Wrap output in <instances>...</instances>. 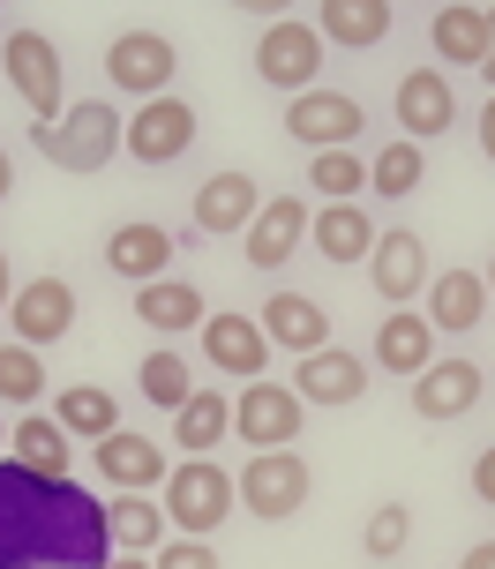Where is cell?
<instances>
[{"instance_id":"cell-1","label":"cell","mask_w":495,"mask_h":569,"mask_svg":"<svg viewBox=\"0 0 495 569\" xmlns=\"http://www.w3.org/2000/svg\"><path fill=\"white\" fill-rule=\"evenodd\" d=\"M113 532L106 502L76 480H38L0 457V569H106Z\"/></svg>"},{"instance_id":"cell-2","label":"cell","mask_w":495,"mask_h":569,"mask_svg":"<svg viewBox=\"0 0 495 569\" xmlns=\"http://www.w3.org/2000/svg\"><path fill=\"white\" fill-rule=\"evenodd\" d=\"M128 142V120H120L113 98H76L53 128H30V150H46V166L60 172H106Z\"/></svg>"},{"instance_id":"cell-3","label":"cell","mask_w":495,"mask_h":569,"mask_svg":"<svg viewBox=\"0 0 495 569\" xmlns=\"http://www.w3.org/2000/svg\"><path fill=\"white\" fill-rule=\"evenodd\" d=\"M234 502H240V487H234V472L218 465V457H188V465H174L166 472V525H174L180 540H210L226 517H234Z\"/></svg>"},{"instance_id":"cell-4","label":"cell","mask_w":495,"mask_h":569,"mask_svg":"<svg viewBox=\"0 0 495 569\" xmlns=\"http://www.w3.org/2000/svg\"><path fill=\"white\" fill-rule=\"evenodd\" d=\"M0 76H8V90L30 106V128H53V120L68 113V68H60V46L46 30H8Z\"/></svg>"},{"instance_id":"cell-5","label":"cell","mask_w":495,"mask_h":569,"mask_svg":"<svg viewBox=\"0 0 495 569\" xmlns=\"http://www.w3.org/2000/svg\"><path fill=\"white\" fill-rule=\"evenodd\" d=\"M256 76L270 90H293V98H308L323 76V30L308 16H278V23L256 38Z\"/></svg>"},{"instance_id":"cell-6","label":"cell","mask_w":495,"mask_h":569,"mask_svg":"<svg viewBox=\"0 0 495 569\" xmlns=\"http://www.w3.org/2000/svg\"><path fill=\"white\" fill-rule=\"evenodd\" d=\"M234 487H240V502H248V517H270V525H278V517L308 510L316 472H308V457H300V450H256Z\"/></svg>"},{"instance_id":"cell-7","label":"cell","mask_w":495,"mask_h":569,"mask_svg":"<svg viewBox=\"0 0 495 569\" xmlns=\"http://www.w3.org/2000/svg\"><path fill=\"white\" fill-rule=\"evenodd\" d=\"M174 68H180V46L166 30H120L106 46V83L113 90H136V98H166L174 90Z\"/></svg>"},{"instance_id":"cell-8","label":"cell","mask_w":495,"mask_h":569,"mask_svg":"<svg viewBox=\"0 0 495 569\" xmlns=\"http://www.w3.org/2000/svg\"><path fill=\"white\" fill-rule=\"evenodd\" d=\"M308 427V405L293 398V382H248L234 398V435L248 442V450H293V435Z\"/></svg>"},{"instance_id":"cell-9","label":"cell","mask_w":495,"mask_h":569,"mask_svg":"<svg viewBox=\"0 0 495 569\" xmlns=\"http://www.w3.org/2000/svg\"><path fill=\"white\" fill-rule=\"evenodd\" d=\"M368 128V106L346 98V90H308V98H286V136L308 142V150H353Z\"/></svg>"},{"instance_id":"cell-10","label":"cell","mask_w":495,"mask_h":569,"mask_svg":"<svg viewBox=\"0 0 495 569\" xmlns=\"http://www.w3.org/2000/svg\"><path fill=\"white\" fill-rule=\"evenodd\" d=\"M188 142H196V106L166 90V98H150V106L128 113V142H120V150H128L136 166H174Z\"/></svg>"},{"instance_id":"cell-11","label":"cell","mask_w":495,"mask_h":569,"mask_svg":"<svg viewBox=\"0 0 495 569\" xmlns=\"http://www.w3.org/2000/svg\"><path fill=\"white\" fill-rule=\"evenodd\" d=\"M8 330H16V345H30V352H46L53 338H68V330H76V284H68V278L16 284V300H8Z\"/></svg>"},{"instance_id":"cell-12","label":"cell","mask_w":495,"mask_h":569,"mask_svg":"<svg viewBox=\"0 0 495 569\" xmlns=\"http://www.w3.org/2000/svg\"><path fill=\"white\" fill-rule=\"evenodd\" d=\"M481 390H488V375L473 368V360H428V368L413 375V412L428 427H451L481 405Z\"/></svg>"},{"instance_id":"cell-13","label":"cell","mask_w":495,"mask_h":569,"mask_svg":"<svg viewBox=\"0 0 495 569\" xmlns=\"http://www.w3.org/2000/svg\"><path fill=\"white\" fill-rule=\"evenodd\" d=\"M368 284H376L390 308H406L413 292H428V240L413 226L376 232V256H368Z\"/></svg>"},{"instance_id":"cell-14","label":"cell","mask_w":495,"mask_h":569,"mask_svg":"<svg viewBox=\"0 0 495 569\" xmlns=\"http://www.w3.org/2000/svg\"><path fill=\"white\" fill-rule=\"evenodd\" d=\"M398 120H406V142H436L458 128V90L443 68H406L398 76Z\"/></svg>"},{"instance_id":"cell-15","label":"cell","mask_w":495,"mask_h":569,"mask_svg":"<svg viewBox=\"0 0 495 569\" xmlns=\"http://www.w3.org/2000/svg\"><path fill=\"white\" fill-rule=\"evenodd\" d=\"M293 398L300 405H360L368 398V360L360 352H338V345H323V352H308L300 360V375H293Z\"/></svg>"},{"instance_id":"cell-16","label":"cell","mask_w":495,"mask_h":569,"mask_svg":"<svg viewBox=\"0 0 495 569\" xmlns=\"http://www.w3.org/2000/svg\"><path fill=\"white\" fill-rule=\"evenodd\" d=\"M196 232H210V240H226V232H248L256 226V210H263V196H256V180L240 166H226V172H210L204 188H196Z\"/></svg>"},{"instance_id":"cell-17","label":"cell","mask_w":495,"mask_h":569,"mask_svg":"<svg viewBox=\"0 0 495 569\" xmlns=\"http://www.w3.org/2000/svg\"><path fill=\"white\" fill-rule=\"evenodd\" d=\"M204 360L218 375H234V382H263L270 338H263V322H248V315H210L204 322Z\"/></svg>"},{"instance_id":"cell-18","label":"cell","mask_w":495,"mask_h":569,"mask_svg":"<svg viewBox=\"0 0 495 569\" xmlns=\"http://www.w3.org/2000/svg\"><path fill=\"white\" fill-rule=\"evenodd\" d=\"M90 457H98V472H106L120 495H150V487H166V472H174L166 450H158L150 435H136V427H113Z\"/></svg>"},{"instance_id":"cell-19","label":"cell","mask_w":495,"mask_h":569,"mask_svg":"<svg viewBox=\"0 0 495 569\" xmlns=\"http://www.w3.org/2000/svg\"><path fill=\"white\" fill-rule=\"evenodd\" d=\"M106 270L128 284H158L166 270H174V232L150 226V218H128V226H113V240H106Z\"/></svg>"},{"instance_id":"cell-20","label":"cell","mask_w":495,"mask_h":569,"mask_svg":"<svg viewBox=\"0 0 495 569\" xmlns=\"http://www.w3.org/2000/svg\"><path fill=\"white\" fill-rule=\"evenodd\" d=\"M488 322V278L481 270H436L428 284V330L436 338H466Z\"/></svg>"},{"instance_id":"cell-21","label":"cell","mask_w":495,"mask_h":569,"mask_svg":"<svg viewBox=\"0 0 495 569\" xmlns=\"http://www.w3.org/2000/svg\"><path fill=\"white\" fill-rule=\"evenodd\" d=\"M300 240H308V202L300 196H263L256 226H248V262H256V270H286Z\"/></svg>"},{"instance_id":"cell-22","label":"cell","mask_w":495,"mask_h":569,"mask_svg":"<svg viewBox=\"0 0 495 569\" xmlns=\"http://www.w3.org/2000/svg\"><path fill=\"white\" fill-rule=\"evenodd\" d=\"M308 240H316V256L330 262V270H353V262L376 256V226H368L360 202H330V210H316V218H308Z\"/></svg>"},{"instance_id":"cell-23","label":"cell","mask_w":495,"mask_h":569,"mask_svg":"<svg viewBox=\"0 0 495 569\" xmlns=\"http://www.w3.org/2000/svg\"><path fill=\"white\" fill-rule=\"evenodd\" d=\"M256 322H263V338H270V345H286V352H300V360L330 345V315H323L308 292H270Z\"/></svg>"},{"instance_id":"cell-24","label":"cell","mask_w":495,"mask_h":569,"mask_svg":"<svg viewBox=\"0 0 495 569\" xmlns=\"http://www.w3.org/2000/svg\"><path fill=\"white\" fill-rule=\"evenodd\" d=\"M136 322L174 338V330H204L210 308H204V292H196L188 278H158V284H136Z\"/></svg>"},{"instance_id":"cell-25","label":"cell","mask_w":495,"mask_h":569,"mask_svg":"<svg viewBox=\"0 0 495 569\" xmlns=\"http://www.w3.org/2000/svg\"><path fill=\"white\" fill-rule=\"evenodd\" d=\"M436 360V330H428V315H413V308H398V315H383V330H376V368L383 375H420Z\"/></svg>"},{"instance_id":"cell-26","label":"cell","mask_w":495,"mask_h":569,"mask_svg":"<svg viewBox=\"0 0 495 569\" xmlns=\"http://www.w3.org/2000/svg\"><path fill=\"white\" fill-rule=\"evenodd\" d=\"M8 457L23 472H38V480H76L68 472V427L46 420V412H23V420L8 427Z\"/></svg>"},{"instance_id":"cell-27","label":"cell","mask_w":495,"mask_h":569,"mask_svg":"<svg viewBox=\"0 0 495 569\" xmlns=\"http://www.w3.org/2000/svg\"><path fill=\"white\" fill-rule=\"evenodd\" d=\"M428 38H436V53L451 60V68H481V53H488V8L443 0L436 16H428Z\"/></svg>"},{"instance_id":"cell-28","label":"cell","mask_w":495,"mask_h":569,"mask_svg":"<svg viewBox=\"0 0 495 569\" xmlns=\"http://www.w3.org/2000/svg\"><path fill=\"white\" fill-rule=\"evenodd\" d=\"M106 532H113L120 555H158L174 525H166V510H158L150 495H113V502H106Z\"/></svg>"},{"instance_id":"cell-29","label":"cell","mask_w":495,"mask_h":569,"mask_svg":"<svg viewBox=\"0 0 495 569\" xmlns=\"http://www.w3.org/2000/svg\"><path fill=\"white\" fill-rule=\"evenodd\" d=\"M316 30L338 46H383L390 38V0H323Z\"/></svg>"},{"instance_id":"cell-30","label":"cell","mask_w":495,"mask_h":569,"mask_svg":"<svg viewBox=\"0 0 495 569\" xmlns=\"http://www.w3.org/2000/svg\"><path fill=\"white\" fill-rule=\"evenodd\" d=\"M226 427H234V398H226V390H196V398L174 412V442L188 457H204V450L226 442Z\"/></svg>"},{"instance_id":"cell-31","label":"cell","mask_w":495,"mask_h":569,"mask_svg":"<svg viewBox=\"0 0 495 569\" xmlns=\"http://www.w3.org/2000/svg\"><path fill=\"white\" fill-rule=\"evenodd\" d=\"M53 420L68 427V435H90V442H106V435L120 427V398H113V390H98V382H76V390H60Z\"/></svg>"},{"instance_id":"cell-32","label":"cell","mask_w":495,"mask_h":569,"mask_svg":"<svg viewBox=\"0 0 495 569\" xmlns=\"http://www.w3.org/2000/svg\"><path fill=\"white\" fill-rule=\"evenodd\" d=\"M420 180H428V150H420V142H383L376 158H368V188H376L383 202H406Z\"/></svg>"},{"instance_id":"cell-33","label":"cell","mask_w":495,"mask_h":569,"mask_svg":"<svg viewBox=\"0 0 495 569\" xmlns=\"http://www.w3.org/2000/svg\"><path fill=\"white\" fill-rule=\"evenodd\" d=\"M136 390H143L150 405H166V412H180V405L196 398V368H188V352H174V345H158L143 368H136Z\"/></svg>"},{"instance_id":"cell-34","label":"cell","mask_w":495,"mask_h":569,"mask_svg":"<svg viewBox=\"0 0 495 569\" xmlns=\"http://www.w3.org/2000/svg\"><path fill=\"white\" fill-rule=\"evenodd\" d=\"M308 188H316L323 202H353L368 188V158H360V150H316V158H308Z\"/></svg>"},{"instance_id":"cell-35","label":"cell","mask_w":495,"mask_h":569,"mask_svg":"<svg viewBox=\"0 0 495 569\" xmlns=\"http://www.w3.org/2000/svg\"><path fill=\"white\" fill-rule=\"evenodd\" d=\"M46 390H53V382H46V360H38L30 345H0V398L8 405H38Z\"/></svg>"},{"instance_id":"cell-36","label":"cell","mask_w":495,"mask_h":569,"mask_svg":"<svg viewBox=\"0 0 495 569\" xmlns=\"http://www.w3.org/2000/svg\"><path fill=\"white\" fill-rule=\"evenodd\" d=\"M413 540V510L406 502H383V510H368V525H360V547H368V562H398Z\"/></svg>"},{"instance_id":"cell-37","label":"cell","mask_w":495,"mask_h":569,"mask_svg":"<svg viewBox=\"0 0 495 569\" xmlns=\"http://www.w3.org/2000/svg\"><path fill=\"white\" fill-rule=\"evenodd\" d=\"M150 569H218V547L210 540H166L150 555Z\"/></svg>"},{"instance_id":"cell-38","label":"cell","mask_w":495,"mask_h":569,"mask_svg":"<svg viewBox=\"0 0 495 569\" xmlns=\"http://www.w3.org/2000/svg\"><path fill=\"white\" fill-rule=\"evenodd\" d=\"M473 495H481V502L495 510V442H488L481 457H473Z\"/></svg>"},{"instance_id":"cell-39","label":"cell","mask_w":495,"mask_h":569,"mask_svg":"<svg viewBox=\"0 0 495 569\" xmlns=\"http://www.w3.org/2000/svg\"><path fill=\"white\" fill-rule=\"evenodd\" d=\"M481 150H488V166H495V98L481 106Z\"/></svg>"},{"instance_id":"cell-40","label":"cell","mask_w":495,"mask_h":569,"mask_svg":"<svg viewBox=\"0 0 495 569\" xmlns=\"http://www.w3.org/2000/svg\"><path fill=\"white\" fill-rule=\"evenodd\" d=\"M458 569H495V540H481V547H466V562Z\"/></svg>"},{"instance_id":"cell-41","label":"cell","mask_w":495,"mask_h":569,"mask_svg":"<svg viewBox=\"0 0 495 569\" xmlns=\"http://www.w3.org/2000/svg\"><path fill=\"white\" fill-rule=\"evenodd\" d=\"M481 76H488V98H495V8H488V53H481Z\"/></svg>"},{"instance_id":"cell-42","label":"cell","mask_w":495,"mask_h":569,"mask_svg":"<svg viewBox=\"0 0 495 569\" xmlns=\"http://www.w3.org/2000/svg\"><path fill=\"white\" fill-rule=\"evenodd\" d=\"M16 196V166H8V150H0V202Z\"/></svg>"},{"instance_id":"cell-43","label":"cell","mask_w":495,"mask_h":569,"mask_svg":"<svg viewBox=\"0 0 495 569\" xmlns=\"http://www.w3.org/2000/svg\"><path fill=\"white\" fill-rule=\"evenodd\" d=\"M8 300H16V284H8V248H0V315H8Z\"/></svg>"},{"instance_id":"cell-44","label":"cell","mask_w":495,"mask_h":569,"mask_svg":"<svg viewBox=\"0 0 495 569\" xmlns=\"http://www.w3.org/2000/svg\"><path fill=\"white\" fill-rule=\"evenodd\" d=\"M106 569H150V555H113Z\"/></svg>"},{"instance_id":"cell-45","label":"cell","mask_w":495,"mask_h":569,"mask_svg":"<svg viewBox=\"0 0 495 569\" xmlns=\"http://www.w3.org/2000/svg\"><path fill=\"white\" fill-rule=\"evenodd\" d=\"M481 278H488V300H495V256H488V270H481Z\"/></svg>"},{"instance_id":"cell-46","label":"cell","mask_w":495,"mask_h":569,"mask_svg":"<svg viewBox=\"0 0 495 569\" xmlns=\"http://www.w3.org/2000/svg\"><path fill=\"white\" fill-rule=\"evenodd\" d=\"M0 457H8V420H0Z\"/></svg>"}]
</instances>
